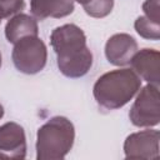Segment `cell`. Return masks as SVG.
<instances>
[{"label": "cell", "instance_id": "9a60e30c", "mask_svg": "<svg viewBox=\"0 0 160 160\" xmlns=\"http://www.w3.org/2000/svg\"><path fill=\"white\" fill-rule=\"evenodd\" d=\"M25 9V0H0V14L2 19L12 18Z\"/></svg>", "mask_w": 160, "mask_h": 160}, {"label": "cell", "instance_id": "9c48e42d", "mask_svg": "<svg viewBox=\"0 0 160 160\" xmlns=\"http://www.w3.org/2000/svg\"><path fill=\"white\" fill-rule=\"evenodd\" d=\"M56 64L60 72L66 78H82L92 66V52L85 46L75 51L56 55Z\"/></svg>", "mask_w": 160, "mask_h": 160}, {"label": "cell", "instance_id": "ffe728a7", "mask_svg": "<svg viewBox=\"0 0 160 160\" xmlns=\"http://www.w3.org/2000/svg\"><path fill=\"white\" fill-rule=\"evenodd\" d=\"M1 20H2V16H1V14H0V22H1Z\"/></svg>", "mask_w": 160, "mask_h": 160}, {"label": "cell", "instance_id": "8992f818", "mask_svg": "<svg viewBox=\"0 0 160 160\" xmlns=\"http://www.w3.org/2000/svg\"><path fill=\"white\" fill-rule=\"evenodd\" d=\"M26 136L24 128L14 121L0 126V159H25Z\"/></svg>", "mask_w": 160, "mask_h": 160}, {"label": "cell", "instance_id": "e0dca14e", "mask_svg": "<svg viewBox=\"0 0 160 160\" xmlns=\"http://www.w3.org/2000/svg\"><path fill=\"white\" fill-rule=\"evenodd\" d=\"M4 116V108H2V105L0 104V119Z\"/></svg>", "mask_w": 160, "mask_h": 160}, {"label": "cell", "instance_id": "4fadbf2b", "mask_svg": "<svg viewBox=\"0 0 160 160\" xmlns=\"http://www.w3.org/2000/svg\"><path fill=\"white\" fill-rule=\"evenodd\" d=\"M134 28L136 30V32L146 39V40H154L158 41L160 39V24L155 22L152 20H150L149 18H146L145 15L139 16L135 22H134Z\"/></svg>", "mask_w": 160, "mask_h": 160}, {"label": "cell", "instance_id": "6da1fadb", "mask_svg": "<svg viewBox=\"0 0 160 160\" xmlns=\"http://www.w3.org/2000/svg\"><path fill=\"white\" fill-rule=\"evenodd\" d=\"M141 79L132 69L122 68L102 74L94 84L92 95L99 106L116 110L125 106L140 90Z\"/></svg>", "mask_w": 160, "mask_h": 160}, {"label": "cell", "instance_id": "30bf717a", "mask_svg": "<svg viewBox=\"0 0 160 160\" xmlns=\"http://www.w3.org/2000/svg\"><path fill=\"white\" fill-rule=\"evenodd\" d=\"M160 52L155 49H141L135 52L130 65L136 75L148 81V84H154L159 86L160 82Z\"/></svg>", "mask_w": 160, "mask_h": 160}, {"label": "cell", "instance_id": "d6986e66", "mask_svg": "<svg viewBox=\"0 0 160 160\" xmlns=\"http://www.w3.org/2000/svg\"><path fill=\"white\" fill-rule=\"evenodd\" d=\"M1 64H2V58H1V54H0V68H1Z\"/></svg>", "mask_w": 160, "mask_h": 160}, {"label": "cell", "instance_id": "5b68a950", "mask_svg": "<svg viewBox=\"0 0 160 160\" xmlns=\"http://www.w3.org/2000/svg\"><path fill=\"white\" fill-rule=\"evenodd\" d=\"M159 130L146 129L130 134L124 141L125 158L130 159H158L159 158Z\"/></svg>", "mask_w": 160, "mask_h": 160}, {"label": "cell", "instance_id": "277c9868", "mask_svg": "<svg viewBox=\"0 0 160 160\" xmlns=\"http://www.w3.org/2000/svg\"><path fill=\"white\" fill-rule=\"evenodd\" d=\"M129 119L138 128H152L160 122V98L159 86L145 85L138 91L136 99L130 108Z\"/></svg>", "mask_w": 160, "mask_h": 160}, {"label": "cell", "instance_id": "7c38bea8", "mask_svg": "<svg viewBox=\"0 0 160 160\" xmlns=\"http://www.w3.org/2000/svg\"><path fill=\"white\" fill-rule=\"evenodd\" d=\"M38 21L28 14H16L5 25V36L10 44H16L28 36H38Z\"/></svg>", "mask_w": 160, "mask_h": 160}, {"label": "cell", "instance_id": "2e32d148", "mask_svg": "<svg viewBox=\"0 0 160 160\" xmlns=\"http://www.w3.org/2000/svg\"><path fill=\"white\" fill-rule=\"evenodd\" d=\"M142 11L146 18L160 24V0H145Z\"/></svg>", "mask_w": 160, "mask_h": 160}, {"label": "cell", "instance_id": "7a4b0ae2", "mask_svg": "<svg viewBox=\"0 0 160 160\" xmlns=\"http://www.w3.org/2000/svg\"><path fill=\"white\" fill-rule=\"evenodd\" d=\"M75 140L74 124L65 116H54L41 125L36 134V159L61 160Z\"/></svg>", "mask_w": 160, "mask_h": 160}, {"label": "cell", "instance_id": "3957f363", "mask_svg": "<svg viewBox=\"0 0 160 160\" xmlns=\"http://www.w3.org/2000/svg\"><path fill=\"white\" fill-rule=\"evenodd\" d=\"M12 62L15 68L28 75L40 72L48 60V49L39 36H28L14 44Z\"/></svg>", "mask_w": 160, "mask_h": 160}, {"label": "cell", "instance_id": "ba28073f", "mask_svg": "<svg viewBox=\"0 0 160 160\" xmlns=\"http://www.w3.org/2000/svg\"><path fill=\"white\" fill-rule=\"evenodd\" d=\"M136 51V40L126 32L114 34L105 44V56L108 61L115 66H125L130 64Z\"/></svg>", "mask_w": 160, "mask_h": 160}, {"label": "cell", "instance_id": "52a82bcc", "mask_svg": "<svg viewBox=\"0 0 160 160\" xmlns=\"http://www.w3.org/2000/svg\"><path fill=\"white\" fill-rule=\"evenodd\" d=\"M50 44L56 55L88 46L85 32L75 24H64L55 28L50 35Z\"/></svg>", "mask_w": 160, "mask_h": 160}, {"label": "cell", "instance_id": "8fae6325", "mask_svg": "<svg viewBox=\"0 0 160 160\" xmlns=\"http://www.w3.org/2000/svg\"><path fill=\"white\" fill-rule=\"evenodd\" d=\"M74 9V0H30L31 14L38 20L65 18L72 14Z\"/></svg>", "mask_w": 160, "mask_h": 160}, {"label": "cell", "instance_id": "5bb4252c", "mask_svg": "<svg viewBox=\"0 0 160 160\" xmlns=\"http://www.w3.org/2000/svg\"><path fill=\"white\" fill-rule=\"evenodd\" d=\"M85 12L91 18H105L114 8V0H89L82 5Z\"/></svg>", "mask_w": 160, "mask_h": 160}, {"label": "cell", "instance_id": "ac0fdd59", "mask_svg": "<svg viewBox=\"0 0 160 160\" xmlns=\"http://www.w3.org/2000/svg\"><path fill=\"white\" fill-rule=\"evenodd\" d=\"M74 1H78L79 4H81V5H84V4H85V2H88L89 0H74Z\"/></svg>", "mask_w": 160, "mask_h": 160}]
</instances>
